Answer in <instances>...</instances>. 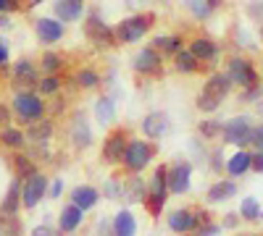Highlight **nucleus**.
<instances>
[{
	"mask_svg": "<svg viewBox=\"0 0 263 236\" xmlns=\"http://www.w3.org/2000/svg\"><path fill=\"white\" fill-rule=\"evenodd\" d=\"M229 92H232V79H229L227 74H213V76H208L203 92L197 95V100H195L197 111H203V113H213Z\"/></svg>",
	"mask_w": 263,
	"mask_h": 236,
	"instance_id": "nucleus-1",
	"label": "nucleus"
},
{
	"mask_svg": "<svg viewBox=\"0 0 263 236\" xmlns=\"http://www.w3.org/2000/svg\"><path fill=\"white\" fill-rule=\"evenodd\" d=\"M13 111L18 116V123H34V121H42V116H45V100H42L37 92L32 90H24V92H16L13 97Z\"/></svg>",
	"mask_w": 263,
	"mask_h": 236,
	"instance_id": "nucleus-2",
	"label": "nucleus"
},
{
	"mask_svg": "<svg viewBox=\"0 0 263 236\" xmlns=\"http://www.w3.org/2000/svg\"><path fill=\"white\" fill-rule=\"evenodd\" d=\"M153 155H156V147L153 144H147L145 139H132V142H126L121 163L126 165V170H132V174H140V170H145L150 165Z\"/></svg>",
	"mask_w": 263,
	"mask_h": 236,
	"instance_id": "nucleus-3",
	"label": "nucleus"
},
{
	"mask_svg": "<svg viewBox=\"0 0 263 236\" xmlns=\"http://www.w3.org/2000/svg\"><path fill=\"white\" fill-rule=\"evenodd\" d=\"M150 27H153V16L150 13H135V16H126L121 24L114 29V34H116L119 42H126L129 45V42L142 39Z\"/></svg>",
	"mask_w": 263,
	"mask_h": 236,
	"instance_id": "nucleus-4",
	"label": "nucleus"
},
{
	"mask_svg": "<svg viewBox=\"0 0 263 236\" xmlns=\"http://www.w3.org/2000/svg\"><path fill=\"white\" fill-rule=\"evenodd\" d=\"M250 132H253L250 116H234L232 121H227V123L221 126L224 142L237 144V147H245V144H250Z\"/></svg>",
	"mask_w": 263,
	"mask_h": 236,
	"instance_id": "nucleus-5",
	"label": "nucleus"
},
{
	"mask_svg": "<svg viewBox=\"0 0 263 236\" xmlns=\"http://www.w3.org/2000/svg\"><path fill=\"white\" fill-rule=\"evenodd\" d=\"M227 76L232 79V84H239V87H253L258 84V71L253 69V63L242 55H237L229 60V69H227Z\"/></svg>",
	"mask_w": 263,
	"mask_h": 236,
	"instance_id": "nucleus-6",
	"label": "nucleus"
},
{
	"mask_svg": "<svg viewBox=\"0 0 263 236\" xmlns=\"http://www.w3.org/2000/svg\"><path fill=\"white\" fill-rule=\"evenodd\" d=\"M42 197H48V179L42 174L29 176L24 184H21V205L24 207H37L42 202Z\"/></svg>",
	"mask_w": 263,
	"mask_h": 236,
	"instance_id": "nucleus-7",
	"label": "nucleus"
},
{
	"mask_svg": "<svg viewBox=\"0 0 263 236\" xmlns=\"http://www.w3.org/2000/svg\"><path fill=\"white\" fill-rule=\"evenodd\" d=\"M84 34L90 37L95 45H114V39H116V34H114V29L105 24V21L92 11L90 13V18L84 21Z\"/></svg>",
	"mask_w": 263,
	"mask_h": 236,
	"instance_id": "nucleus-8",
	"label": "nucleus"
},
{
	"mask_svg": "<svg viewBox=\"0 0 263 236\" xmlns=\"http://www.w3.org/2000/svg\"><path fill=\"white\" fill-rule=\"evenodd\" d=\"M190 176H192V165L187 160H177L168 168V191H174V195H187Z\"/></svg>",
	"mask_w": 263,
	"mask_h": 236,
	"instance_id": "nucleus-9",
	"label": "nucleus"
},
{
	"mask_svg": "<svg viewBox=\"0 0 263 236\" xmlns=\"http://www.w3.org/2000/svg\"><path fill=\"white\" fill-rule=\"evenodd\" d=\"M69 137H71V144L77 149H87L92 144V132H90V121H87V116L82 111L74 113L71 118V126H69Z\"/></svg>",
	"mask_w": 263,
	"mask_h": 236,
	"instance_id": "nucleus-10",
	"label": "nucleus"
},
{
	"mask_svg": "<svg viewBox=\"0 0 263 236\" xmlns=\"http://www.w3.org/2000/svg\"><path fill=\"white\" fill-rule=\"evenodd\" d=\"M132 66H135L137 74H145V76H163V69H161V53H158V50H153V48L140 50Z\"/></svg>",
	"mask_w": 263,
	"mask_h": 236,
	"instance_id": "nucleus-11",
	"label": "nucleus"
},
{
	"mask_svg": "<svg viewBox=\"0 0 263 236\" xmlns=\"http://www.w3.org/2000/svg\"><path fill=\"white\" fill-rule=\"evenodd\" d=\"M124 149H126V132L124 128H119V132H114V134H108V139L103 142V163H108V165H114V163H119L121 158H124Z\"/></svg>",
	"mask_w": 263,
	"mask_h": 236,
	"instance_id": "nucleus-12",
	"label": "nucleus"
},
{
	"mask_svg": "<svg viewBox=\"0 0 263 236\" xmlns=\"http://www.w3.org/2000/svg\"><path fill=\"white\" fill-rule=\"evenodd\" d=\"M34 34H37V39L42 42V45H53V42H58L66 32H63V24H61L58 18L45 16V18H37V24H34Z\"/></svg>",
	"mask_w": 263,
	"mask_h": 236,
	"instance_id": "nucleus-13",
	"label": "nucleus"
},
{
	"mask_svg": "<svg viewBox=\"0 0 263 236\" xmlns=\"http://www.w3.org/2000/svg\"><path fill=\"white\" fill-rule=\"evenodd\" d=\"M40 69L34 66V63L29 60V58H21V60H16L13 63V69H11V76H13V84L16 87H34V84L40 81Z\"/></svg>",
	"mask_w": 263,
	"mask_h": 236,
	"instance_id": "nucleus-14",
	"label": "nucleus"
},
{
	"mask_svg": "<svg viewBox=\"0 0 263 236\" xmlns=\"http://www.w3.org/2000/svg\"><path fill=\"white\" fill-rule=\"evenodd\" d=\"M197 226H200V221H197V212H192V210H174V212H168V228L174 233H190Z\"/></svg>",
	"mask_w": 263,
	"mask_h": 236,
	"instance_id": "nucleus-15",
	"label": "nucleus"
},
{
	"mask_svg": "<svg viewBox=\"0 0 263 236\" xmlns=\"http://www.w3.org/2000/svg\"><path fill=\"white\" fill-rule=\"evenodd\" d=\"M82 223H84V210H79L74 202H69V205L61 210V216H58V228H61V233H74Z\"/></svg>",
	"mask_w": 263,
	"mask_h": 236,
	"instance_id": "nucleus-16",
	"label": "nucleus"
},
{
	"mask_svg": "<svg viewBox=\"0 0 263 236\" xmlns=\"http://www.w3.org/2000/svg\"><path fill=\"white\" fill-rule=\"evenodd\" d=\"M53 13L61 21H79L84 13V0H55L53 3Z\"/></svg>",
	"mask_w": 263,
	"mask_h": 236,
	"instance_id": "nucleus-17",
	"label": "nucleus"
},
{
	"mask_svg": "<svg viewBox=\"0 0 263 236\" xmlns=\"http://www.w3.org/2000/svg\"><path fill=\"white\" fill-rule=\"evenodd\" d=\"M142 132H145V137H150V139H161V137L168 132V116L161 113V111L147 113L145 121H142Z\"/></svg>",
	"mask_w": 263,
	"mask_h": 236,
	"instance_id": "nucleus-18",
	"label": "nucleus"
},
{
	"mask_svg": "<svg viewBox=\"0 0 263 236\" xmlns=\"http://www.w3.org/2000/svg\"><path fill=\"white\" fill-rule=\"evenodd\" d=\"M124 186H121V197L132 205V202H145V197H147V181H142L140 176H132V179H126V181H121Z\"/></svg>",
	"mask_w": 263,
	"mask_h": 236,
	"instance_id": "nucleus-19",
	"label": "nucleus"
},
{
	"mask_svg": "<svg viewBox=\"0 0 263 236\" xmlns=\"http://www.w3.org/2000/svg\"><path fill=\"white\" fill-rule=\"evenodd\" d=\"M21 181L18 176L11 179V186L6 191V197H3V205H0V212H6V216H16V210L21 207Z\"/></svg>",
	"mask_w": 263,
	"mask_h": 236,
	"instance_id": "nucleus-20",
	"label": "nucleus"
},
{
	"mask_svg": "<svg viewBox=\"0 0 263 236\" xmlns=\"http://www.w3.org/2000/svg\"><path fill=\"white\" fill-rule=\"evenodd\" d=\"M100 200V191L95 186H74L71 191V202L79 207V210H92Z\"/></svg>",
	"mask_w": 263,
	"mask_h": 236,
	"instance_id": "nucleus-21",
	"label": "nucleus"
},
{
	"mask_svg": "<svg viewBox=\"0 0 263 236\" xmlns=\"http://www.w3.org/2000/svg\"><path fill=\"white\" fill-rule=\"evenodd\" d=\"M111 231H114V236H135V231H137L135 216H132L129 210L116 212V218L111 221Z\"/></svg>",
	"mask_w": 263,
	"mask_h": 236,
	"instance_id": "nucleus-22",
	"label": "nucleus"
},
{
	"mask_svg": "<svg viewBox=\"0 0 263 236\" xmlns=\"http://www.w3.org/2000/svg\"><path fill=\"white\" fill-rule=\"evenodd\" d=\"M50 134H53V121L42 118V121L29 123V132H27L24 137H27V142H32V144H45V142L50 139Z\"/></svg>",
	"mask_w": 263,
	"mask_h": 236,
	"instance_id": "nucleus-23",
	"label": "nucleus"
},
{
	"mask_svg": "<svg viewBox=\"0 0 263 236\" xmlns=\"http://www.w3.org/2000/svg\"><path fill=\"white\" fill-rule=\"evenodd\" d=\"M190 53L197 60H213L218 55V45H216V42H211V39H205V37H197V39L190 42Z\"/></svg>",
	"mask_w": 263,
	"mask_h": 236,
	"instance_id": "nucleus-24",
	"label": "nucleus"
},
{
	"mask_svg": "<svg viewBox=\"0 0 263 236\" xmlns=\"http://www.w3.org/2000/svg\"><path fill=\"white\" fill-rule=\"evenodd\" d=\"M237 195V184L234 181H216L211 189H208V202L211 205H218V202H227L229 197Z\"/></svg>",
	"mask_w": 263,
	"mask_h": 236,
	"instance_id": "nucleus-25",
	"label": "nucleus"
},
{
	"mask_svg": "<svg viewBox=\"0 0 263 236\" xmlns=\"http://www.w3.org/2000/svg\"><path fill=\"white\" fill-rule=\"evenodd\" d=\"M147 195H156V197H168V168L158 165V170L153 174L150 184H147Z\"/></svg>",
	"mask_w": 263,
	"mask_h": 236,
	"instance_id": "nucleus-26",
	"label": "nucleus"
},
{
	"mask_svg": "<svg viewBox=\"0 0 263 236\" xmlns=\"http://www.w3.org/2000/svg\"><path fill=\"white\" fill-rule=\"evenodd\" d=\"M153 50H158L161 55H177L182 50V37H168V34H156L153 39Z\"/></svg>",
	"mask_w": 263,
	"mask_h": 236,
	"instance_id": "nucleus-27",
	"label": "nucleus"
},
{
	"mask_svg": "<svg viewBox=\"0 0 263 236\" xmlns=\"http://www.w3.org/2000/svg\"><path fill=\"white\" fill-rule=\"evenodd\" d=\"M224 168L229 170V176H242V174H248V170H250V153L239 149V153H234V155L224 163Z\"/></svg>",
	"mask_w": 263,
	"mask_h": 236,
	"instance_id": "nucleus-28",
	"label": "nucleus"
},
{
	"mask_svg": "<svg viewBox=\"0 0 263 236\" xmlns=\"http://www.w3.org/2000/svg\"><path fill=\"white\" fill-rule=\"evenodd\" d=\"M174 66H177L179 74H195L197 69H200V60H197L190 50H179L177 55H174Z\"/></svg>",
	"mask_w": 263,
	"mask_h": 236,
	"instance_id": "nucleus-29",
	"label": "nucleus"
},
{
	"mask_svg": "<svg viewBox=\"0 0 263 236\" xmlns=\"http://www.w3.org/2000/svg\"><path fill=\"white\" fill-rule=\"evenodd\" d=\"M0 142H3V147L21 149V147H24V142H27V137H24V132H21V128H16V126H6L3 132H0Z\"/></svg>",
	"mask_w": 263,
	"mask_h": 236,
	"instance_id": "nucleus-30",
	"label": "nucleus"
},
{
	"mask_svg": "<svg viewBox=\"0 0 263 236\" xmlns=\"http://www.w3.org/2000/svg\"><path fill=\"white\" fill-rule=\"evenodd\" d=\"M95 116L100 118V123H111L116 118V102H114V97H100L95 102Z\"/></svg>",
	"mask_w": 263,
	"mask_h": 236,
	"instance_id": "nucleus-31",
	"label": "nucleus"
},
{
	"mask_svg": "<svg viewBox=\"0 0 263 236\" xmlns=\"http://www.w3.org/2000/svg\"><path fill=\"white\" fill-rule=\"evenodd\" d=\"M13 168H16V176H18L21 181H27L29 176H34V174H37L34 160H32L29 155H21V153L13 158Z\"/></svg>",
	"mask_w": 263,
	"mask_h": 236,
	"instance_id": "nucleus-32",
	"label": "nucleus"
},
{
	"mask_svg": "<svg viewBox=\"0 0 263 236\" xmlns=\"http://www.w3.org/2000/svg\"><path fill=\"white\" fill-rule=\"evenodd\" d=\"M218 6H221V0H187V8H190L197 18H208Z\"/></svg>",
	"mask_w": 263,
	"mask_h": 236,
	"instance_id": "nucleus-33",
	"label": "nucleus"
},
{
	"mask_svg": "<svg viewBox=\"0 0 263 236\" xmlns=\"http://www.w3.org/2000/svg\"><path fill=\"white\" fill-rule=\"evenodd\" d=\"M0 236H21V221L16 216L0 212Z\"/></svg>",
	"mask_w": 263,
	"mask_h": 236,
	"instance_id": "nucleus-34",
	"label": "nucleus"
},
{
	"mask_svg": "<svg viewBox=\"0 0 263 236\" xmlns=\"http://www.w3.org/2000/svg\"><path fill=\"white\" fill-rule=\"evenodd\" d=\"M239 216H242L245 221H258L260 218V205L255 197H245L242 205H239Z\"/></svg>",
	"mask_w": 263,
	"mask_h": 236,
	"instance_id": "nucleus-35",
	"label": "nucleus"
},
{
	"mask_svg": "<svg viewBox=\"0 0 263 236\" xmlns=\"http://www.w3.org/2000/svg\"><path fill=\"white\" fill-rule=\"evenodd\" d=\"M37 90H40V95H55V92L61 90V79H58V74H45V76L37 81Z\"/></svg>",
	"mask_w": 263,
	"mask_h": 236,
	"instance_id": "nucleus-36",
	"label": "nucleus"
},
{
	"mask_svg": "<svg viewBox=\"0 0 263 236\" xmlns=\"http://www.w3.org/2000/svg\"><path fill=\"white\" fill-rule=\"evenodd\" d=\"M82 90H95L98 84H100V76H98V71H92V69H84V71H79L77 74V79H74Z\"/></svg>",
	"mask_w": 263,
	"mask_h": 236,
	"instance_id": "nucleus-37",
	"label": "nucleus"
},
{
	"mask_svg": "<svg viewBox=\"0 0 263 236\" xmlns=\"http://www.w3.org/2000/svg\"><path fill=\"white\" fill-rule=\"evenodd\" d=\"M61 66H63V58L58 53H45V55H42V66L40 69L45 71V74H58Z\"/></svg>",
	"mask_w": 263,
	"mask_h": 236,
	"instance_id": "nucleus-38",
	"label": "nucleus"
},
{
	"mask_svg": "<svg viewBox=\"0 0 263 236\" xmlns=\"http://www.w3.org/2000/svg\"><path fill=\"white\" fill-rule=\"evenodd\" d=\"M166 200L168 197H156V195H147L145 197V205H147V212L153 218H158L161 216V210H163V205H166Z\"/></svg>",
	"mask_w": 263,
	"mask_h": 236,
	"instance_id": "nucleus-39",
	"label": "nucleus"
},
{
	"mask_svg": "<svg viewBox=\"0 0 263 236\" xmlns=\"http://www.w3.org/2000/svg\"><path fill=\"white\" fill-rule=\"evenodd\" d=\"M221 121H203L200 123V134L205 137V139H213V137H218V134H221Z\"/></svg>",
	"mask_w": 263,
	"mask_h": 236,
	"instance_id": "nucleus-40",
	"label": "nucleus"
},
{
	"mask_svg": "<svg viewBox=\"0 0 263 236\" xmlns=\"http://www.w3.org/2000/svg\"><path fill=\"white\" fill-rule=\"evenodd\" d=\"M103 195H105L108 200H116V197H121V181H116V179H108V181L103 184Z\"/></svg>",
	"mask_w": 263,
	"mask_h": 236,
	"instance_id": "nucleus-41",
	"label": "nucleus"
},
{
	"mask_svg": "<svg viewBox=\"0 0 263 236\" xmlns=\"http://www.w3.org/2000/svg\"><path fill=\"white\" fill-rule=\"evenodd\" d=\"M258 97H263V84L260 81L253 84V87H245V92H242V100L245 102H258Z\"/></svg>",
	"mask_w": 263,
	"mask_h": 236,
	"instance_id": "nucleus-42",
	"label": "nucleus"
},
{
	"mask_svg": "<svg viewBox=\"0 0 263 236\" xmlns=\"http://www.w3.org/2000/svg\"><path fill=\"white\" fill-rule=\"evenodd\" d=\"M250 144H255L258 153H263V123H260V126H253V132H250Z\"/></svg>",
	"mask_w": 263,
	"mask_h": 236,
	"instance_id": "nucleus-43",
	"label": "nucleus"
},
{
	"mask_svg": "<svg viewBox=\"0 0 263 236\" xmlns=\"http://www.w3.org/2000/svg\"><path fill=\"white\" fill-rule=\"evenodd\" d=\"M218 231H221L218 226H213V223H203V226H197V228H195V236H216Z\"/></svg>",
	"mask_w": 263,
	"mask_h": 236,
	"instance_id": "nucleus-44",
	"label": "nucleus"
},
{
	"mask_svg": "<svg viewBox=\"0 0 263 236\" xmlns=\"http://www.w3.org/2000/svg\"><path fill=\"white\" fill-rule=\"evenodd\" d=\"M61 195H63V181L61 179H53V184L48 186V197L50 200H58Z\"/></svg>",
	"mask_w": 263,
	"mask_h": 236,
	"instance_id": "nucleus-45",
	"label": "nucleus"
},
{
	"mask_svg": "<svg viewBox=\"0 0 263 236\" xmlns=\"http://www.w3.org/2000/svg\"><path fill=\"white\" fill-rule=\"evenodd\" d=\"M32 236H58V231H55L53 226H37V228L32 231Z\"/></svg>",
	"mask_w": 263,
	"mask_h": 236,
	"instance_id": "nucleus-46",
	"label": "nucleus"
},
{
	"mask_svg": "<svg viewBox=\"0 0 263 236\" xmlns=\"http://www.w3.org/2000/svg\"><path fill=\"white\" fill-rule=\"evenodd\" d=\"M250 168H253V170H258V174H263V153L250 155Z\"/></svg>",
	"mask_w": 263,
	"mask_h": 236,
	"instance_id": "nucleus-47",
	"label": "nucleus"
},
{
	"mask_svg": "<svg viewBox=\"0 0 263 236\" xmlns=\"http://www.w3.org/2000/svg\"><path fill=\"white\" fill-rule=\"evenodd\" d=\"M248 13H250L253 18H258L260 24H263V3H253V6L248 8Z\"/></svg>",
	"mask_w": 263,
	"mask_h": 236,
	"instance_id": "nucleus-48",
	"label": "nucleus"
},
{
	"mask_svg": "<svg viewBox=\"0 0 263 236\" xmlns=\"http://www.w3.org/2000/svg\"><path fill=\"white\" fill-rule=\"evenodd\" d=\"M211 158H213V163H211V165H213V170H221V168H224V153H221V149H216V153H213Z\"/></svg>",
	"mask_w": 263,
	"mask_h": 236,
	"instance_id": "nucleus-49",
	"label": "nucleus"
},
{
	"mask_svg": "<svg viewBox=\"0 0 263 236\" xmlns=\"http://www.w3.org/2000/svg\"><path fill=\"white\" fill-rule=\"evenodd\" d=\"M8 58H11V53H8V45H6V39H0V66H6V63H8Z\"/></svg>",
	"mask_w": 263,
	"mask_h": 236,
	"instance_id": "nucleus-50",
	"label": "nucleus"
},
{
	"mask_svg": "<svg viewBox=\"0 0 263 236\" xmlns=\"http://www.w3.org/2000/svg\"><path fill=\"white\" fill-rule=\"evenodd\" d=\"M18 6H21V0H3V11H6V13L18 11Z\"/></svg>",
	"mask_w": 263,
	"mask_h": 236,
	"instance_id": "nucleus-51",
	"label": "nucleus"
},
{
	"mask_svg": "<svg viewBox=\"0 0 263 236\" xmlns=\"http://www.w3.org/2000/svg\"><path fill=\"white\" fill-rule=\"evenodd\" d=\"M0 121H3V123H8V121H11V111L6 108V105H0Z\"/></svg>",
	"mask_w": 263,
	"mask_h": 236,
	"instance_id": "nucleus-52",
	"label": "nucleus"
},
{
	"mask_svg": "<svg viewBox=\"0 0 263 236\" xmlns=\"http://www.w3.org/2000/svg\"><path fill=\"white\" fill-rule=\"evenodd\" d=\"M237 226V216H227L224 218V228H234Z\"/></svg>",
	"mask_w": 263,
	"mask_h": 236,
	"instance_id": "nucleus-53",
	"label": "nucleus"
},
{
	"mask_svg": "<svg viewBox=\"0 0 263 236\" xmlns=\"http://www.w3.org/2000/svg\"><path fill=\"white\" fill-rule=\"evenodd\" d=\"M6 27H11V18L8 16H0V29H6Z\"/></svg>",
	"mask_w": 263,
	"mask_h": 236,
	"instance_id": "nucleus-54",
	"label": "nucleus"
},
{
	"mask_svg": "<svg viewBox=\"0 0 263 236\" xmlns=\"http://www.w3.org/2000/svg\"><path fill=\"white\" fill-rule=\"evenodd\" d=\"M258 116L263 118V102H258Z\"/></svg>",
	"mask_w": 263,
	"mask_h": 236,
	"instance_id": "nucleus-55",
	"label": "nucleus"
},
{
	"mask_svg": "<svg viewBox=\"0 0 263 236\" xmlns=\"http://www.w3.org/2000/svg\"><path fill=\"white\" fill-rule=\"evenodd\" d=\"M29 3H32V6H37V3H42V0H29Z\"/></svg>",
	"mask_w": 263,
	"mask_h": 236,
	"instance_id": "nucleus-56",
	"label": "nucleus"
},
{
	"mask_svg": "<svg viewBox=\"0 0 263 236\" xmlns=\"http://www.w3.org/2000/svg\"><path fill=\"white\" fill-rule=\"evenodd\" d=\"M0 13H6V11H3V0H0Z\"/></svg>",
	"mask_w": 263,
	"mask_h": 236,
	"instance_id": "nucleus-57",
	"label": "nucleus"
},
{
	"mask_svg": "<svg viewBox=\"0 0 263 236\" xmlns=\"http://www.w3.org/2000/svg\"><path fill=\"white\" fill-rule=\"evenodd\" d=\"M260 42H263V24H260Z\"/></svg>",
	"mask_w": 263,
	"mask_h": 236,
	"instance_id": "nucleus-58",
	"label": "nucleus"
},
{
	"mask_svg": "<svg viewBox=\"0 0 263 236\" xmlns=\"http://www.w3.org/2000/svg\"><path fill=\"white\" fill-rule=\"evenodd\" d=\"M260 218H263V210H260Z\"/></svg>",
	"mask_w": 263,
	"mask_h": 236,
	"instance_id": "nucleus-59",
	"label": "nucleus"
}]
</instances>
